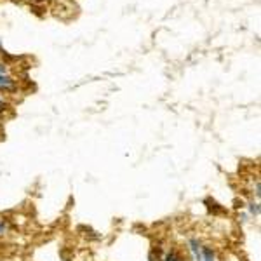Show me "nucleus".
Wrapping results in <instances>:
<instances>
[{
  "instance_id": "obj_1",
  "label": "nucleus",
  "mask_w": 261,
  "mask_h": 261,
  "mask_svg": "<svg viewBox=\"0 0 261 261\" xmlns=\"http://www.w3.org/2000/svg\"><path fill=\"white\" fill-rule=\"evenodd\" d=\"M0 86H2V87H9V86H12V79L0 75Z\"/></svg>"
},
{
  "instance_id": "obj_2",
  "label": "nucleus",
  "mask_w": 261,
  "mask_h": 261,
  "mask_svg": "<svg viewBox=\"0 0 261 261\" xmlns=\"http://www.w3.org/2000/svg\"><path fill=\"white\" fill-rule=\"evenodd\" d=\"M4 71H6V65H0V75H2Z\"/></svg>"
},
{
  "instance_id": "obj_3",
  "label": "nucleus",
  "mask_w": 261,
  "mask_h": 261,
  "mask_svg": "<svg viewBox=\"0 0 261 261\" xmlns=\"http://www.w3.org/2000/svg\"><path fill=\"white\" fill-rule=\"evenodd\" d=\"M0 103H2V101H0Z\"/></svg>"
}]
</instances>
